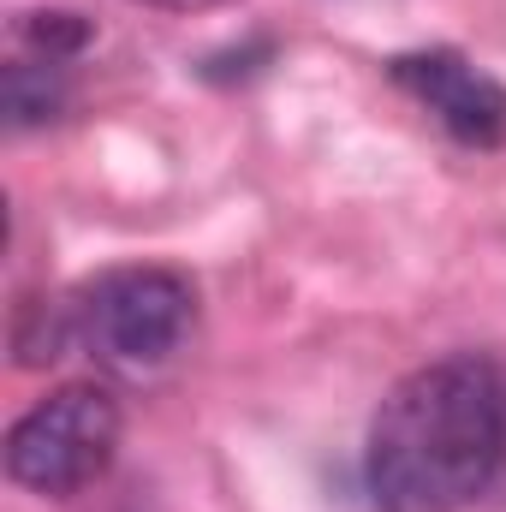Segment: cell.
Returning a JSON list of instances; mask_svg holds the SVG:
<instances>
[{
	"instance_id": "cell-1",
	"label": "cell",
	"mask_w": 506,
	"mask_h": 512,
	"mask_svg": "<svg viewBox=\"0 0 506 512\" xmlns=\"http://www.w3.org/2000/svg\"><path fill=\"white\" fill-rule=\"evenodd\" d=\"M506 471V376L489 358L411 370L370 423L364 477L381 512H465Z\"/></svg>"
},
{
	"instance_id": "cell-2",
	"label": "cell",
	"mask_w": 506,
	"mask_h": 512,
	"mask_svg": "<svg viewBox=\"0 0 506 512\" xmlns=\"http://www.w3.org/2000/svg\"><path fill=\"white\" fill-rule=\"evenodd\" d=\"M197 298L173 268H108L72 304V334L120 376L167 364L191 334Z\"/></svg>"
},
{
	"instance_id": "cell-3",
	"label": "cell",
	"mask_w": 506,
	"mask_h": 512,
	"mask_svg": "<svg viewBox=\"0 0 506 512\" xmlns=\"http://www.w3.org/2000/svg\"><path fill=\"white\" fill-rule=\"evenodd\" d=\"M120 447V405L108 387L72 382L54 387L48 399H36L12 435H6V477L30 495L48 501H72L84 495Z\"/></svg>"
},
{
	"instance_id": "cell-4",
	"label": "cell",
	"mask_w": 506,
	"mask_h": 512,
	"mask_svg": "<svg viewBox=\"0 0 506 512\" xmlns=\"http://www.w3.org/2000/svg\"><path fill=\"white\" fill-rule=\"evenodd\" d=\"M387 72H393V84L405 96H417L465 149H501L506 143V84H495L465 54L423 48V54H399Z\"/></svg>"
},
{
	"instance_id": "cell-5",
	"label": "cell",
	"mask_w": 506,
	"mask_h": 512,
	"mask_svg": "<svg viewBox=\"0 0 506 512\" xmlns=\"http://www.w3.org/2000/svg\"><path fill=\"white\" fill-rule=\"evenodd\" d=\"M60 102H66V84H60L54 60L6 66V114H12V126H42V120L60 114Z\"/></svg>"
},
{
	"instance_id": "cell-6",
	"label": "cell",
	"mask_w": 506,
	"mask_h": 512,
	"mask_svg": "<svg viewBox=\"0 0 506 512\" xmlns=\"http://www.w3.org/2000/svg\"><path fill=\"white\" fill-rule=\"evenodd\" d=\"M24 42L42 54V60H66V54H78L84 42H90V24L78 18V12H30L24 18Z\"/></svg>"
},
{
	"instance_id": "cell-7",
	"label": "cell",
	"mask_w": 506,
	"mask_h": 512,
	"mask_svg": "<svg viewBox=\"0 0 506 512\" xmlns=\"http://www.w3.org/2000/svg\"><path fill=\"white\" fill-rule=\"evenodd\" d=\"M143 6H167V12H203V6H221V0H143Z\"/></svg>"
}]
</instances>
